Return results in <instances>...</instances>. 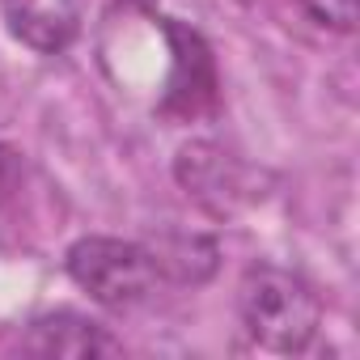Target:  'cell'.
<instances>
[{"instance_id": "cell-1", "label": "cell", "mask_w": 360, "mask_h": 360, "mask_svg": "<svg viewBox=\"0 0 360 360\" xmlns=\"http://www.w3.org/2000/svg\"><path fill=\"white\" fill-rule=\"evenodd\" d=\"M238 314L246 335L267 352H305L322 326V301L314 284L288 267L255 263L238 284Z\"/></svg>"}, {"instance_id": "cell-2", "label": "cell", "mask_w": 360, "mask_h": 360, "mask_svg": "<svg viewBox=\"0 0 360 360\" xmlns=\"http://www.w3.org/2000/svg\"><path fill=\"white\" fill-rule=\"evenodd\" d=\"M64 271L77 288H85L106 309H131L165 284L148 242H123L102 233L77 238L64 255Z\"/></svg>"}, {"instance_id": "cell-3", "label": "cell", "mask_w": 360, "mask_h": 360, "mask_svg": "<svg viewBox=\"0 0 360 360\" xmlns=\"http://www.w3.org/2000/svg\"><path fill=\"white\" fill-rule=\"evenodd\" d=\"M0 13L22 47L39 56H60L81 34L85 0H0Z\"/></svg>"}, {"instance_id": "cell-4", "label": "cell", "mask_w": 360, "mask_h": 360, "mask_svg": "<svg viewBox=\"0 0 360 360\" xmlns=\"http://www.w3.org/2000/svg\"><path fill=\"white\" fill-rule=\"evenodd\" d=\"M22 352L30 356H56V360H94V356H119L123 343L94 318L77 314V309H51L39 314L22 339Z\"/></svg>"}, {"instance_id": "cell-5", "label": "cell", "mask_w": 360, "mask_h": 360, "mask_svg": "<svg viewBox=\"0 0 360 360\" xmlns=\"http://www.w3.org/2000/svg\"><path fill=\"white\" fill-rule=\"evenodd\" d=\"M169 43H174V77H169V89L161 98V110L169 115L178 106V98H183V110L195 115L204 106H212L217 98V77H212V56H208V43L187 30V26H174L169 18H161Z\"/></svg>"}, {"instance_id": "cell-6", "label": "cell", "mask_w": 360, "mask_h": 360, "mask_svg": "<svg viewBox=\"0 0 360 360\" xmlns=\"http://www.w3.org/2000/svg\"><path fill=\"white\" fill-rule=\"evenodd\" d=\"M148 246L157 255V267H161L165 284H204L221 263L217 242L195 238V233H165V238H157Z\"/></svg>"}, {"instance_id": "cell-7", "label": "cell", "mask_w": 360, "mask_h": 360, "mask_svg": "<svg viewBox=\"0 0 360 360\" xmlns=\"http://www.w3.org/2000/svg\"><path fill=\"white\" fill-rule=\"evenodd\" d=\"M301 9L318 26L339 30V34H352L356 30V18H360V0H301Z\"/></svg>"}]
</instances>
